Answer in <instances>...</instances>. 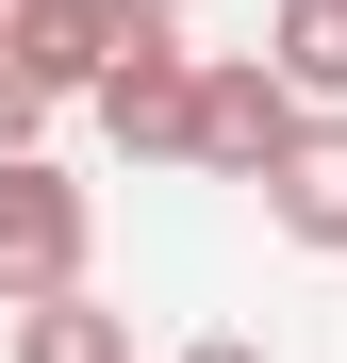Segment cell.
<instances>
[{
  "label": "cell",
  "instance_id": "cell-1",
  "mask_svg": "<svg viewBox=\"0 0 347 363\" xmlns=\"http://www.w3.org/2000/svg\"><path fill=\"white\" fill-rule=\"evenodd\" d=\"M83 99H99V133L133 149V165H182V99H199V50H182V17H149V0H133V50H116Z\"/></svg>",
  "mask_w": 347,
  "mask_h": 363
},
{
  "label": "cell",
  "instance_id": "cell-2",
  "mask_svg": "<svg viewBox=\"0 0 347 363\" xmlns=\"http://www.w3.org/2000/svg\"><path fill=\"white\" fill-rule=\"evenodd\" d=\"M83 231H99V215H83V182H67V165H33V149L0 165V297H17V314L83 281Z\"/></svg>",
  "mask_w": 347,
  "mask_h": 363
},
{
  "label": "cell",
  "instance_id": "cell-3",
  "mask_svg": "<svg viewBox=\"0 0 347 363\" xmlns=\"http://www.w3.org/2000/svg\"><path fill=\"white\" fill-rule=\"evenodd\" d=\"M281 133H298V99L265 83V50L199 67V99H182V165H199V182H265V165H281Z\"/></svg>",
  "mask_w": 347,
  "mask_h": 363
},
{
  "label": "cell",
  "instance_id": "cell-4",
  "mask_svg": "<svg viewBox=\"0 0 347 363\" xmlns=\"http://www.w3.org/2000/svg\"><path fill=\"white\" fill-rule=\"evenodd\" d=\"M116 50H133V0H17V50H0V67L33 99H83Z\"/></svg>",
  "mask_w": 347,
  "mask_h": 363
},
{
  "label": "cell",
  "instance_id": "cell-5",
  "mask_svg": "<svg viewBox=\"0 0 347 363\" xmlns=\"http://www.w3.org/2000/svg\"><path fill=\"white\" fill-rule=\"evenodd\" d=\"M265 215L298 231V248H331V264H347V116H298V133H281V165H265Z\"/></svg>",
  "mask_w": 347,
  "mask_h": 363
},
{
  "label": "cell",
  "instance_id": "cell-6",
  "mask_svg": "<svg viewBox=\"0 0 347 363\" xmlns=\"http://www.w3.org/2000/svg\"><path fill=\"white\" fill-rule=\"evenodd\" d=\"M265 83L298 99V116H347V0H281V50H265Z\"/></svg>",
  "mask_w": 347,
  "mask_h": 363
},
{
  "label": "cell",
  "instance_id": "cell-7",
  "mask_svg": "<svg viewBox=\"0 0 347 363\" xmlns=\"http://www.w3.org/2000/svg\"><path fill=\"white\" fill-rule=\"evenodd\" d=\"M17 363H133V314H99V297L67 281V297H33V314H17Z\"/></svg>",
  "mask_w": 347,
  "mask_h": 363
},
{
  "label": "cell",
  "instance_id": "cell-8",
  "mask_svg": "<svg viewBox=\"0 0 347 363\" xmlns=\"http://www.w3.org/2000/svg\"><path fill=\"white\" fill-rule=\"evenodd\" d=\"M33 133H50V99H33V83H17V67H0V165H17V149H33Z\"/></svg>",
  "mask_w": 347,
  "mask_h": 363
},
{
  "label": "cell",
  "instance_id": "cell-9",
  "mask_svg": "<svg viewBox=\"0 0 347 363\" xmlns=\"http://www.w3.org/2000/svg\"><path fill=\"white\" fill-rule=\"evenodd\" d=\"M182 363H265V347H248V330H199V347H182Z\"/></svg>",
  "mask_w": 347,
  "mask_h": 363
},
{
  "label": "cell",
  "instance_id": "cell-10",
  "mask_svg": "<svg viewBox=\"0 0 347 363\" xmlns=\"http://www.w3.org/2000/svg\"><path fill=\"white\" fill-rule=\"evenodd\" d=\"M0 50H17V0H0Z\"/></svg>",
  "mask_w": 347,
  "mask_h": 363
},
{
  "label": "cell",
  "instance_id": "cell-11",
  "mask_svg": "<svg viewBox=\"0 0 347 363\" xmlns=\"http://www.w3.org/2000/svg\"><path fill=\"white\" fill-rule=\"evenodd\" d=\"M149 17H199V0H149Z\"/></svg>",
  "mask_w": 347,
  "mask_h": 363
}]
</instances>
